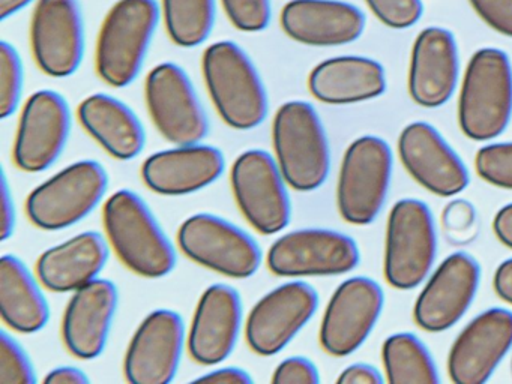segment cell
I'll list each match as a JSON object with an SVG mask.
<instances>
[{
    "mask_svg": "<svg viewBox=\"0 0 512 384\" xmlns=\"http://www.w3.org/2000/svg\"><path fill=\"white\" fill-rule=\"evenodd\" d=\"M493 287L503 302L512 305V258L502 261L494 272Z\"/></svg>",
    "mask_w": 512,
    "mask_h": 384,
    "instance_id": "obj_43",
    "label": "cell"
},
{
    "mask_svg": "<svg viewBox=\"0 0 512 384\" xmlns=\"http://www.w3.org/2000/svg\"><path fill=\"white\" fill-rule=\"evenodd\" d=\"M16 228V206H14L13 192L8 185L7 174L2 171L0 180V236L8 240L13 236Z\"/></svg>",
    "mask_w": 512,
    "mask_h": 384,
    "instance_id": "obj_39",
    "label": "cell"
},
{
    "mask_svg": "<svg viewBox=\"0 0 512 384\" xmlns=\"http://www.w3.org/2000/svg\"><path fill=\"white\" fill-rule=\"evenodd\" d=\"M46 384H89L88 375L76 366H59L44 377Z\"/></svg>",
    "mask_w": 512,
    "mask_h": 384,
    "instance_id": "obj_44",
    "label": "cell"
},
{
    "mask_svg": "<svg viewBox=\"0 0 512 384\" xmlns=\"http://www.w3.org/2000/svg\"><path fill=\"white\" fill-rule=\"evenodd\" d=\"M493 231L503 245L512 249V203L506 204L496 213Z\"/></svg>",
    "mask_w": 512,
    "mask_h": 384,
    "instance_id": "obj_45",
    "label": "cell"
},
{
    "mask_svg": "<svg viewBox=\"0 0 512 384\" xmlns=\"http://www.w3.org/2000/svg\"><path fill=\"white\" fill-rule=\"evenodd\" d=\"M227 18L242 32H262L271 21V0H221Z\"/></svg>",
    "mask_w": 512,
    "mask_h": 384,
    "instance_id": "obj_36",
    "label": "cell"
},
{
    "mask_svg": "<svg viewBox=\"0 0 512 384\" xmlns=\"http://www.w3.org/2000/svg\"><path fill=\"white\" fill-rule=\"evenodd\" d=\"M338 384H383L382 375L379 374L374 366L367 365V363H355L350 365L349 368L341 372L340 377L337 378Z\"/></svg>",
    "mask_w": 512,
    "mask_h": 384,
    "instance_id": "obj_41",
    "label": "cell"
},
{
    "mask_svg": "<svg viewBox=\"0 0 512 384\" xmlns=\"http://www.w3.org/2000/svg\"><path fill=\"white\" fill-rule=\"evenodd\" d=\"M319 294L304 281H292L269 291L251 309L245 338L254 353L274 356L287 347L316 314Z\"/></svg>",
    "mask_w": 512,
    "mask_h": 384,
    "instance_id": "obj_14",
    "label": "cell"
},
{
    "mask_svg": "<svg viewBox=\"0 0 512 384\" xmlns=\"http://www.w3.org/2000/svg\"><path fill=\"white\" fill-rule=\"evenodd\" d=\"M104 231L125 267L158 279L176 266V251L146 201L130 189L116 191L104 204Z\"/></svg>",
    "mask_w": 512,
    "mask_h": 384,
    "instance_id": "obj_1",
    "label": "cell"
},
{
    "mask_svg": "<svg viewBox=\"0 0 512 384\" xmlns=\"http://www.w3.org/2000/svg\"><path fill=\"white\" fill-rule=\"evenodd\" d=\"M385 294L374 279L355 276L338 285L320 326V345L334 357L355 353L373 332L382 314Z\"/></svg>",
    "mask_w": 512,
    "mask_h": 384,
    "instance_id": "obj_13",
    "label": "cell"
},
{
    "mask_svg": "<svg viewBox=\"0 0 512 384\" xmlns=\"http://www.w3.org/2000/svg\"><path fill=\"white\" fill-rule=\"evenodd\" d=\"M230 185L248 224L271 236L289 225L292 207L287 182L277 159L265 150L251 149L233 162Z\"/></svg>",
    "mask_w": 512,
    "mask_h": 384,
    "instance_id": "obj_10",
    "label": "cell"
},
{
    "mask_svg": "<svg viewBox=\"0 0 512 384\" xmlns=\"http://www.w3.org/2000/svg\"><path fill=\"white\" fill-rule=\"evenodd\" d=\"M145 99L152 122L176 146L202 143L209 120L187 72L166 62L155 66L145 84Z\"/></svg>",
    "mask_w": 512,
    "mask_h": 384,
    "instance_id": "obj_12",
    "label": "cell"
},
{
    "mask_svg": "<svg viewBox=\"0 0 512 384\" xmlns=\"http://www.w3.org/2000/svg\"><path fill=\"white\" fill-rule=\"evenodd\" d=\"M242 326V299L235 288L214 284L203 291L187 336L194 362L214 366L235 350Z\"/></svg>",
    "mask_w": 512,
    "mask_h": 384,
    "instance_id": "obj_22",
    "label": "cell"
},
{
    "mask_svg": "<svg viewBox=\"0 0 512 384\" xmlns=\"http://www.w3.org/2000/svg\"><path fill=\"white\" fill-rule=\"evenodd\" d=\"M202 71L212 104L226 125L248 131L266 119L265 84L242 47L232 41L209 45L203 53Z\"/></svg>",
    "mask_w": 512,
    "mask_h": 384,
    "instance_id": "obj_2",
    "label": "cell"
},
{
    "mask_svg": "<svg viewBox=\"0 0 512 384\" xmlns=\"http://www.w3.org/2000/svg\"><path fill=\"white\" fill-rule=\"evenodd\" d=\"M284 33L310 47H338L361 38L364 12L343 0H290L281 11Z\"/></svg>",
    "mask_w": 512,
    "mask_h": 384,
    "instance_id": "obj_24",
    "label": "cell"
},
{
    "mask_svg": "<svg viewBox=\"0 0 512 384\" xmlns=\"http://www.w3.org/2000/svg\"><path fill=\"white\" fill-rule=\"evenodd\" d=\"M40 279L16 255L0 260V315L14 332H40L49 323L50 308Z\"/></svg>",
    "mask_w": 512,
    "mask_h": 384,
    "instance_id": "obj_29",
    "label": "cell"
},
{
    "mask_svg": "<svg viewBox=\"0 0 512 384\" xmlns=\"http://www.w3.org/2000/svg\"><path fill=\"white\" fill-rule=\"evenodd\" d=\"M118 303V287L109 279H95L74 291L62 318V341L74 357L92 360L101 356Z\"/></svg>",
    "mask_w": 512,
    "mask_h": 384,
    "instance_id": "obj_23",
    "label": "cell"
},
{
    "mask_svg": "<svg viewBox=\"0 0 512 384\" xmlns=\"http://www.w3.org/2000/svg\"><path fill=\"white\" fill-rule=\"evenodd\" d=\"M475 168L485 182L512 191V143L481 147L475 156Z\"/></svg>",
    "mask_w": 512,
    "mask_h": 384,
    "instance_id": "obj_34",
    "label": "cell"
},
{
    "mask_svg": "<svg viewBox=\"0 0 512 384\" xmlns=\"http://www.w3.org/2000/svg\"><path fill=\"white\" fill-rule=\"evenodd\" d=\"M460 78V54L451 30L422 29L413 42L409 68L410 98L424 108L445 105Z\"/></svg>",
    "mask_w": 512,
    "mask_h": 384,
    "instance_id": "obj_21",
    "label": "cell"
},
{
    "mask_svg": "<svg viewBox=\"0 0 512 384\" xmlns=\"http://www.w3.org/2000/svg\"><path fill=\"white\" fill-rule=\"evenodd\" d=\"M361 260L355 240L328 228H302L275 240L266 255L274 275L284 278L337 276L352 272Z\"/></svg>",
    "mask_w": 512,
    "mask_h": 384,
    "instance_id": "obj_11",
    "label": "cell"
},
{
    "mask_svg": "<svg viewBox=\"0 0 512 384\" xmlns=\"http://www.w3.org/2000/svg\"><path fill=\"white\" fill-rule=\"evenodd\" d=\"M226 159L217 147L188 144L149 156L142 179L155 194L166 197L194 194L223 176Z\"/></svg>",
    "mask_w": 512,
    "mask_h": 384,
    "instance_id": "obj_25",
    "label": "cell"
},
{
    "mask_svg": "<svg viewBox=\"0 0 512 384\" xmlns=\"http://www.w3.org/2000/svg\"><path fill=\"white\" fill-rule=\"evenodd\" d=\"M512 348V312L491 308L473 318L449 350L448 375L455 384H482Z\"/></svg>",
    "mask_w": 512,
    "mask_h": 384,
    "instance_id": "obj_19",
    "label": "cell"
},
{
    "mask_svg": "<svg viewBox=\"0 0 512 384\" xmlns=\"http://www.w3.org/2000/svg\"><path fill=\"white\" fill-rule=\"evenodd\" d=\"M511 369H512V363H511Z\"/></svg>",
    "mask_w": 512,
    "mask_h": 384,
    "instance_id": "obj_47",
    "label": "cell"
},
{
    "mask_svg": "<svg viewBox=\"0 0 512 384\" xmlns=\"http://www.w3.org/2000/svg\"><path fill=\"white\" fill-rule=\"evenodd\" d=\"M35 63L55 78L73 75L85 54V26L77 0H38L31 23Z\"/></svg>",
    "mask_w": 512,
    "mask_h": 384,
    "instance_id": "obj_16",
    "label": "cell"
},
{
    "mask_svg": "<svg viewBox=\"0 0 512 384\" xmlns=\"http://www.w3.org/2000/svg\"><path fill=\"white\" fill-rule=\"evenodd\" d=\"M25 69L19 51L10 42H0V117L7 119L22 101Z\"/></svg>",
    "mask_w": 512,
    "mask_h": 384,
    "instance_id": "obj_32",
    "label": "cell"
},
{
    "mask_svg": "<svg viewBox=\"0 0 512 384\" xmlns=\"http://www.w3.org/2000/svg\"><path fill=\"white\" fill-rule=\"evenodd\" d=\"M163 17L176 45L197 47L214 29L215 0H163Z\"/></svg>",
    "mask_w": 512,
    "mask_h": 384,
    "instance_id": "obj_31",
    "label": "cell"
},
{
    "mask_svg": "<svg viewBox=\"0 0 512 384\" xmlns=\"http://www.w3.org/2000/svg\"><path fill=\"white\" fill-rule=\"evenodd\" d=\"M184 320L170 309L152 311L137 327L124 359L128 383L167 384L175 380L184 351Z\"/></svg>",
    "mask_w": 512,
    "mask_h": 384,
    "instance_id": "obj_18",
    "label": "cell"
},
{
    "mask_svg": "<svg viewBox=\"0 0 512 384\" xmlns=\"http://www.w3.org/2000/svg\"><path fill=\"white\" fill-rule=\"evenodd\" d=\"M107 188L109 174L100 162H74L29 194L26 213L41 230H65L85 219L101 203Z\"/></svg>",
    "mask_w": 512,
    "mask_h": 384,
    "instance_id": "obj_6",
    "label": "cell"
},
{
    "mask_svg": "<svg viewBox=\"0 0 512 384\" xmlns=\"http://www.w3.org/2000/svg\"><path fill=\"white\" fill-rule=\"evenodd\" d=\"M392 152L376 135H364L347 147L337 185L341 218L368 225L377 218L391 185Z\"/></svg>",
    "mask_w": 512,
    "mask_h": 384,
    "instance_id": "obj_8",
    "label": "cell"
},
{
    "mask_svg": "<svg viewBox=\"0 0 512 384\" xmlns=\"http://www.w3.org/2000/svg\"><path fill=\"white\" fill-rule=\"evenodd\" d=\"M32 0H0V20H7L31 3Z\"/></svg>",
    "mask_w": 512,
    "mask_h": 384,
    "instance_id": "obj_46",
    "label": "cell"
},
{
    "mask_svg": "<svg viewBox=\"0 0 512 384\" xmlns=\"http://www.w3.org/2000/svg\"><path fill=\"white\" fill-rule=\"evenodd\" d=\"M479 281L481 267L472 255L454 252L446 257L416 299V324L431 333L451 329L472 305Z\"/></svg>",
    "mask_w": 512,
    "mask_h": 384,
    "instance_id": "obj_17",
    "label": "cell"
},
{
    "mask_svg": "<svg viewBox=\"0 0 512 384\" xmlns=\"http://www.w3.org/2000/svg\"><path fill=\"white\" fill-rule=\"evenodd\" d=\"M37 375L31 357L13 335L0 333V384H34Z\"/></svg>",
    "mask_w": 512,
    "mask_h": 384,
    "instance_id": "obj_33",
    "label": "cell"
},
{
    "mask_svg": "<svg viewBox=\"0 0 512 384\" xmlns=\"http://www.w3.org/2000/svg\"><path fill=\"white\" fill-rule=\"evenodd\" d=\"M377 20L395 30L409 29L424 14L422 0H365Z\"/></svg>",
    "mask_w": 512,
    "mask_h": 384,
    "instance_id": "obj_35",
    "label": "cell"
},
{
    "mask_svg": "<svg viewBox=\"0 0 512 384\" xmlns=\"http://www.w3.org/2000/svg\"><path fill=\"white\" fill-rule=\"evenodd\" d=\"M398 155L407 173L437 197H454L469 185L466 165L430 123L407 125L398 137Z\"/></svg>",
    "mask_w": 512,
    "mask_h": 384,
    "instance_id": "obj_20",
    "label": "cell"
},
{
    "mask_svg": "<svg viewBox=\"0 0 512 384\" xmlns=\"http://www.w3.org/2000/svg\"><path fill=\"white\" fill-rule=\"evenodd\" d=\"M475 219V210L467 201L458 200L446 206L443 224L448 230H466Z\"/></svg>",
    "mask_w": 512,
    "mask_h": 384,
    "instance_id": "obj_40",
    "label": "cell"
},
{
    "mask_svg": "<svg viewBox=\"0 0 512 384\" xmlns=\"http://www.w3.org/2000/svg\"><path fill=\"white\" fill-rule=\"evenodd\" d=\"M382 360L388 383H439L430 351L413 333H395L386 338L382 345Z\"/></svg>",
    "mask_w": 512,
    "mask_h": 384,
    "instance_id": "obj_30",
    "label": "cell"
},
{
    "mask_svg": "<svg viewBox=\"0 0 512 384\" xmlns=\"http://www.w3.org/2000/svg\"><path fill=\"white\" fill-rule=\"evenodd\" d=\"M512 117V65L499 48H479L467 63L458 96V123L466 137H499Z\"/></svg>",
    "mask_w": 512,
    "mask_h": 384,
    "instance_id": "obj_3",
    "label": "cell"
},
{
    "mask_svg": "<svg viewBox=\"0 0 512 384\" xmlns=\"http://www.w3.org/2000/svg\"><path fill=\"white\" fill-rule=\"evenodd\" d=\"M194 383L251 384L253 383V378L244 369L236 368V366H227V368L215 369V371L196 378Z\"/></svg>",
    "mask_w": 512,
    "mask_h": 384,
    "instance_id": "obj_42",
    "label": "cell"
},
{
    "mask_svg": "<svg viewBox=\"0 0 512 384\" xmlns=\"http://www.w3.org/2000/svg\"><path fill=\"white\" fill-rule=\"evenodd\" d=\"M109 260L103 234L85 231L47 249L38 258L37 278L53 293H74L98 279Z\"/></svg>",
    "mask_w": 512,
    "mask_h": 384,
    "instance_id": "obj_26",
    "label": "cell"
},
{
    "mask_svg": "<svg viewBox=\"0 0 512 384\" xmlns=\"http://www.w3.org/2000/svg\"><path fill=\"white\" fill-rule=\"evenodd\" d=\"M181 251L194 263L232 279H247L262 264V249L247 231L221 216L197 213L178 231Z\"/></svg>",
    "mask_w": 512,
    "mask_h": 384,
    "instance_id": "obj_9",
    "label": "cell"
},
{
    "mask_svg": "<svg viewBox=\"0 0 512 384\" xmlns=\"http://www.w3.org/2000/svg\"><path fill=\"white\" fill-rule=\"evenodd\" d=\"M77 116L85 131L119 161H130L142 153L145 128L137 114L121 99L95 93L80 102Z\"/></svg>",
    "mask_w": 512,
    "mask_h": 384,
    "instance_id": "obj_28",
    "label": "cell"
},
{
    "mask_svg": "<svg viewBox=\"0 0 512 384\" xmlns=\"http://www.w3.org/2000/svg\"><path fill=\"white\" fill-rule=\"evenodd\" d=\"M308 89L317 101L325 104L346 105L370 101L385 93V69L370 57H332L323 60L311 71Z\"/></svg>",
    "mask_w": 512,
    "mask_h": 384,
    "instance_id": "obj_27",
    "label": "cell"
},
{
    "mask_svg": "<svg viewBox=\"0 0 512 384\" xmlns=\"http://www.w3.org/2000/svg\"><path fill=\"white\" fill-rule=\"evenodd\" d=\"M71 111L67 99L55 90H40L26 101L14 141L13 158L26 173L52 167L67 146Z\"/></svg>",
    "mask_w": 512,
    "mask_h": 384,
    "instance_id": "obj_15",
    "label": "cell"
},
{
    "mask_svg": "<svg viewBox=\"0 0 512 384\" xmlns=\"http://www.w3.org/2000/svg\"><path fill=\"white\" fill-rule=\"evenodd\" d=\"M272 144L278 167L295 191H314L328 179L331 150L313 105L305 101L281 105L272 122Z\"/></svg>",
    "mask_w": 512,
    "mask_h": 384,
    "instance_id": "obj_4",
    "label": "cell"
},
{
    "mask_svg": "<svg viewBox=\"0 0 512 384\" xmlns=\"http://www.w3.org/2000/svg\"><path fill=\"white\" fill-rule=\"evenodd\" d=\"M469 3L494 32L512 38V0H469Z\"/></svg>",
    "mask_w": 512,
    "mask_h": 384,
    "instance_id": "obj_37",
    "label": "cell"
},
{
    "mask_svg": "<svg viewBox=\"0 0 512 384\" xmlns=\"http://www.w3.org/2000/svg\"><path fill=\"white\" fill-rule=\"evenodd\" d=\"M437 254L436 222L430 207L415 198L397 201L386 227L385 278L397 290L427 279Z\"/></svg>",
    "mask_w": 512,
    "mask_h": 384,
    "instance_id": "obj_7",
    "label": "cell"
},
{
    "mask_svg": "<svg viewBox=\"0 0 512 384\" xmlns=\"http://www.w3.org/2000/svg\"><path fill=\"white\" fill-rule=\"evenodd\" d=\"M319 369L307 357L293 356L283 360L275 368L272 383L275 384H317Z\"/></svg>",
    "mask_w": 512,
    "mask_h": 384,
    "instance_id": "obj_38",
    "label": "cell"
},
{
    "mask_svg": "<svg viewBox=\"0 0 512 384\" xmlns=\"http://www.w3.org/2000/svg\"><path fill=\"white\" fill-rule=\"evenodd\" d=\"M158 20L160 8L155 0H119L110 9L95 50V66L101 80L116 89L136 80Z\"/></svg>",
    "mask_w": 512,
    "mask_h": 384,
    "instance_id": "obj_5",
    "label": "cell"
}]
</instances>
